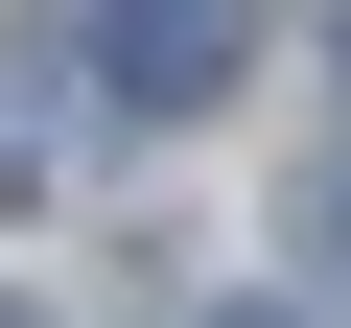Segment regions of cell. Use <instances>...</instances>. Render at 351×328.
Returning <instances> with one entry per match:
<instances>
[{
    "mask_svg": "<svg viewBox=\"0 0 351 328\" xmlns=\"http://www.w3.org/2000/svg\"><path fill=\"white\" fill-rule=\"evenodd\" d=\"M258 71V0H117V24H94V94L117 117H211Z\"/></svg>",
    "mask_w": 351,
    "mask_h": 328,
    "instance_id": "cell-1",
    "label": "cell"
},
{
    "mask_svg": "<svg viewBox=\"0 0 351 328\" xmlns=\"http://www.w3.org/2000/svg\"><path fill=\"white\" fill-rule=\"evenodd\" d=\"M71 94H94V47H71V24H0V211L71 164Z\"/></svg>",
    "mask_w": 351,
    "mask_h": 328,
    "instance_id": "cell-2",
    "label": "cell"
},
{
    "mask_svg": "<svg viewBox=\"0 0 351 328\" xmlns=\"http://www.w3.org/2000/svg\"><path fill=\"white\" fill-rule=\"evenodd\" d=\"M188 328H281V305H188Z\"/></svg>",
    "mask_w": 351,
    "mask_h": 328,
    "instance_id": "cell-3",
    "label": "cell"
},
{
    "mask_svg": "<svg viewBox=\"0 0 351 328\" xmlns=\"http://www.w3.org/2000/svg\"><path fill=\"white\" fill-rule=\"evenodd\" d=\"M328 235H351V164H328Z\"/></svg>",
    "mask_w": 351,
    "mask_h": 328,
    "instance_id": "cell-4",
    "label": "cell"
},
{
    "mask_svg": "<svg viewBox=\"0 0 351 328\" xmlns=\"http://www.w3.org/2000/svg\"><path fill=\"white\" fill-rule=\"evenodd\" d=\"M0 328H47V305H0Z\"/></svg>",
    "mask_w": 351,
    "mask_h": 328,
    "instance_id": "cell-5",
    "label": "cell"
}]
</instances>
